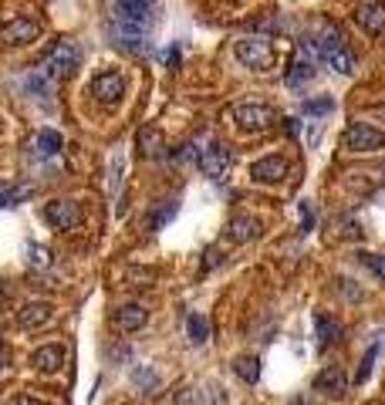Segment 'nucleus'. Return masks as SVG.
<instances>
[{
  "label": "nucleus",
  "instance_id": "obj_18",
  "mask_svg": "<svg viewBox=\"0 0 385 405\" xmlns=\"http://www.w3.org/2000/svg\"><path fill=\"white\" fill-rule=\"evenodd\" d=\"M314 331H318L321 345H334V341L341 338V325H338V321H332L328 314H314Z\"/></svg>",
  "mask_w": 385,
  "mask_h": 405
},
{
  "label": "nucleus",
  "instance_id": "obj_23",
  "mask_svg": "<svg viewBox=\"0 0 385 405\" xmlns=\"http://www.w3.org/2000/svg\"><path fill=\"white\" fill-rule=\"evenodd\" d=\"M375 354H379V348H368V352L361 354V365H359V375H355V381H368V375H372V368H375Z\"/></svg>",
  "mask_w": 385,
  "mask_h": 405
},
{
  "label": "nucleus",
  "instance_id": "obj_33",
  "mask_svg": "<svg viewBox=\"0 0 385 405\" xmlns=\"http://www.w3.org/2000/svg\"><path fill=\"white\" fill-rule=\"evenodd\" d=\"M0 126H3V119H0Z\"/></svg>",
  "mask_w": 385,
  "mask_h": 405
},
{
  "label": "nucleus",
  "instance_id": "obj_19",
  "mask_svg": "<svg viewBox=\"0 0 385 405\" xmlns=\"http://www.w3.org/2000/svg\"><path fill=\"white\" fill-rule=\"evenodd\" d=\"M24 85H27V92H31V95H51V92H54V78L48 75L44 68H37V71H31Z\"/></svg>",
  "mask_w": 385,
  "mask_h": 405
},
{
  "label": "nucleus",
  "instance_id": "obj_14",
  "mask_svg": "<svg viewBox=\"0 0 385 405\" xmlns=\"http://www.w3.org/2000/svg\"><path fill=\"white\" fill-rule=\"evenodd\" d=\"M31 361H34V368L37 372H58L61 365H65V348L61 345H41V348H34L31 354Z\"/></svg>",
  "mask_w": 385,
  "mask_h": 405
},
{
  "label": "nucleus",
  "instance_id": "obj_9",
  "mask_svg": "<svg viewBox=\"0 0 385 405\" xmlns=\"http://www.w3.org/2000/svg\"><path fill=\"white\" fill-rule=\"evenodd\" d=\"M233 122L240 128H250V132H254V128L271 126V122H274V112H271L267 105H250V101H247V105H237V108H233Z\"/></svg>",
  "mask_w": 385,
  "mask_h": 405
},
{
  "label": "nucleus",
  "instance_id": "obj_15",
  "mask_svg": "<svg viewBox=\"0 0 385 405\" xmlns=\"http://www.w3.org/2000/svg\"><path fill=\"white\" fill-rule=\"evenodd\" d=\"M146 321H149V311H146L142 304H122V307L115 311V325H119L122 331L146 328Z\"/></svg>",
  "mask_w": 385,
  "mask_h": 405
},
{
  "label": "nucleus",
  "instance_id": "obj_5",
  "mask_svg": "<svg viewBox=\"0 0 385 405\" xmlns=\"http://www.w3.org/2000/svg\"><path fill=\"white\" fill-rule=\"evenodd\" d=\"M88 92L102 101V105H112V101H119L126 95V78L119 75V71H102V75L92 78Z\"/></svg>",
  "mask_w": 385,
  "mask_h": 405
},
{
  "label": "nucleus",
  "instance_id": "obj_2",
  "mask_svg": "<svg viewBox=\"0 0 385 405\" xmlns=\"http://www.w3.org/2000/svg\"><path fill=\"white\" fill-rule=\"evenodd\" d=\"M78 61H81V54H78L75 41H58L48 51V58H44V71L51 78H61V75H68V71H75Z\"/></svg>",
  "mask_w": 385,
  "mask_h": 405
},
{
  "label": "nucleus",
  "instance_id": "obj_31",
  "mask_svg": "<svg viewBox=\"0 0 385 405\" xmlns=\"http://www.w3.org/2000/svg\"><path fill=\"white\" fill-rule=\"evenodd\" d=\"M3 361H7V358H3V341H0V372H3Z\"/></svg>",
  "mask_w": 385,
  "mask_h": 405
},
{
  "label": "nucleus",
  "instance_id": "obj_22",
  "mask_svg": "<svg viewBox=\"0 0 385 405\" xmlns=\"http://www.w3.org/2000/svg\"><path fill=\"white\" fill-rule=\"evenodd\" d=\"M34 149L41 152V155H54V152L61 149V135L54 128H41L37 139H34Z\"/></svg>",
  "mask_w": 385,
  "mask_h": 405
},
{
  "label": "nucleus",
  "instance_id": "obj_24",
  "mask_svg": "<svg viewBox=\"0 0 385 405\" xmlns=\"http://www.w3.org/2000/svg\"><path fill=\"white\" fill-rule=\"evenodd\" d=\"M305 112H308V115H332L334 101L332 98H311V101H305Z\"/></svg>",
  "mask_w": 385,
  "mask_h": 405
},
{
  "label": "nucleus",
  "instance_id": "obj_27",
  "mask_svg": "<svg viewBox=\"0 0 385 405\" xmlns=\"http://www.w3.org/2000/svg\"><path fill=\"white\" fill-rule=\"evenodd\" d=\"M365 264H368V267H372V270L385 280V253H382V257H368V253H365Z\"/></svg>",
  "mask_w": 385,
  "mask_h": 405
},
{
  "label": "nucleus",
  "instance_id": "obj_11",
  "mask_svg": "<svg viewBox=\"0 0 385 405\" xmlns=\"http://www.w3.org/2000/svg\"><path fill=\"white\" fill-rule=\"evenodd\" d=\"M314 388H318V392H325V395H345V388H348V375H345V368H338V365L321 368V372H318V379H314Z\"/></svg>",
  "mask_w": 385,
  "mask_h": 405
},
{
  "label": "nucleus",
  "instance_id": "obj_6",
  "mask_svg": "<svg viewBox=\"0 0 385 405\" xmlns=\"http://www.w3.org/2000/svg\"><path fill=\"white\" fill-rule=\"evenodd\" d=\"M41 37V24L34 17H14L10 24L0 27V41L3 44H31Z\"/></svg>",
  "mask_w": 385,
  "mask_h": 405
},
{
  "label": "nucleus",
  "instance_id": "obj_20",
  "mask_svg": "<svg viewBox=\"0 0 385 405\" xmlns=\"http://www.w3.org/2000/svg\"><path fill=\"white\" fill-rule=\"evenodd\" d=\"M186 328H189V341H193V345H206V341H209V321H206L203 314L193 311V314L186 318Z\"/></svg>",
  "mask_w": 385,
  "mask_h": 405
},
{
  "label": "nucleus",
  "instance_id": "obj_3",
  "mask_svg": "<svg viewBox=\"0 0 385 405\" xmlns=\"http://www.w3.org/2000/svg\"><path fill=\"white\" fill-rule=\"evenodd\" d=\"M345 146L352 152H379L385 146V139H382V132L372 128L368 122H352V126L345 128Z\"/></svg>",
  "mask_w": 385,
  "mask_h": 405
},
{
  "label": "nucleus",
  "instance_id": "obj_8",
  "mask_svg": "<svg viewBox=\"0 0 385 405\" xmlns=\"http://www.w3.org/2000/svg\"><path fill=\"white\" fill-rule=\"evenodd\" d=\"M44 216H48V223H51L54 230H75L78 223H81V209H78V203H71V200L48 203Z\"/></svg>",
  "mask_w": 385,
  "mask_h": 405
},
{
  "label": "nucleus",
  "instance_id": "obj_17",
  "mask_svg": "<svg viewBox=\"0 0 385 405\" xmlns=\"http://www.w3.org/2000/svg\"><path fill=\"white\" fill-rule=\"evenodd\" d=\"M233 372L247 381V385H257V381H260V358H257V354H240V358H233Z\"/></svg>",
  "mask_w": 385,
  "mask_h": 405
},
{
  "label": "nucleus",
  "instance_id": "obj_10",
  "mask_svg": "<svg viewBox=\"0 0 385 405\" xmlns=\"http://www.w3.org/2000/svg\"><path fill=\"white\" fill-rule=\"evenodd\" d=\"M51 314H54V307L48 301H31L17 311V325H21L24 331H37L51 321Z\"/></svg>",
  "mask_w": 385,
  "mask_h": 405
},
{
  "label": "nucleus",
  "instance_id": "obj_25",
  "mask_svg": "<svg viewBox=\"0 0 385 405\" xmlns=\"http://www.w3.org/2000/svg\"><path fill=\"white\" fill-rule=\"evenodd\" d=\"M139 142H142V146H149L146 152H159V142H162V139H159V132H153V128H142Z\"/></svg>",
  "mask_w": 385,
  "mask_h": 405
},
{
  "label": "nucleus",
  "instance_id": "obj_32",
  "mask_svg": "<svg viewBox=\"0 0 385 405\" xmlns=\"http://www.w3.org/2000/svg\"><path fill=\"white\" fill-rule=\"evenodd\" d=\"M0 206H3V196H0Z\"/></svg>",
  "mask_w": 385,
  "mask_h": 405
},
{
  "label": "nucleus",
  "instance_id": "obj_30",
  "mask_svg": "<svg viewBox=\"0 0 385 405\" xmlns=\"http://www.w3.org/2000/svg\"><path fill=\"white\" fill-rule=\"evenodd\" d=\"M284 128H287V132H291V135H298V119H284Z\"/></svg>",
  "mask_w": 385,
  "mask_h": 405
},
{
  "label": "nucleus",
  "instance_id": "obj_16",
  "mask_svg": "<svg viewBox=\"0 0 385 405\" xmlns=\"http://www.w3.org/2000/svg\"><path fill=\"white\" fill-rule=\"evenodd\" d=\"M257 233H260V223L254 216H233L230 227H227V236L233 243H247V240H254Z\"/></svg>",
  "mask_w": 385,
  "mask_h": 405
},
{
  "label": "nucleus",
  "instance_id": "obj_28",
  "mask_svg": "<svg viewBox=\"0 0 385 405\" xmlns=\"http://www.w3.org/2000/svg\"><path fill=\"white\" fill-rule=\"evenodd\" d=\"M176 405H200V399H196L193 388H182L180 395H176Z\"/></svg>",
  "mask_w": 385,
  "mask_h": 405
},
{
  "label": "nucleus",
  "instance_id": "obj_7",
  "mask_svg": "<svg viewBox=\"0 0 385 405\" xmlns=\"http://www.w3.org/2000/svg\"><path fill=\"white\" fill-rule=\"evenodd\" d=\"M200 169H203L209 179H223L227 169H230V149H223L220 142H209V146L200 152Z\"/></svg>",
  "mask_w": 385,
  "mask_h": 405
},
{
  "label": "nucleus",
  "instance_id": "obj_29",
  "mask_svg": "<svg viewBox=\"0 0 385 405\" xmlns=\"http://www.w3.org/2000/svg\"><path fill=\"white\" fill-rule=\"evenodd\" d=\"M10 405H41L34 395H27V392H17L14 399H10Z\"/></svg>",
  "mask_w": 385,
  "mask_h": 405
},
{
  "label": "nucleus",
  "instance_id": "obj_12",
  "mask_svg": "<svg viewBox=\"0 0 385 405\" xmlns=\"http://www.w3.org/2000/svg\"><path fill=\"white\" fill-rule=\"evenodd\" d=\"M355 21H359V27L368 31V34H382L385 31V7L379 0H368V3H361L359 10H355Z\"/></svg>",
  "mask_w": 385,
  "mask_h": 405
},
{
  "label": "nucleus",
  "instance_id": "obj_4",
  "mask_svg": "<svg viewBox=\"0 0 385 405\" xmlns=\"http://www.w3.org/2000/svg\"><path fill=\"white\" fill-rule=\"evenodd\" d=\"M155 0H112V21H128V24H146L153 21Z\"/></svg>",
  "mask_w": 385,
  "mask_h": 405
},
{
  "label": "nucleus",
  "instance_id": "obj_1",
  "mask_svg": "<svg viewBox=\"0 0 385 405\" xmlns=\"http://www.w3.org/2000/svg\"><path fill=\"white\" fill-rule=\"evenodd\" d=\"M233 54H237L240 64H247L254 71H267L274 64V48H271L267 37H243V41H237Z\"/></svg>",
  "mask_w": 385,
  "mask_h": 405
},
{
  "label": "nucleus",
  "instance_id": "obj_13",
  "mask_svg": "<svg viewBox=\"0 0 385 405\" xmlns=\"http://www.w3.org/2000/svg\"><path fill=\"white\" fill-rule=\"evenodd\" d=\"M250 176H254L257 182H277V179L287 176V159H284V155H267V159L254 162Z\"/></svg>",
  "mask_w": 385,
  "mask_h": 405
},
{
  "label": "nucleus",
  "instance_id": "obj_21",
  "mask_svg": "<svg viewBox=\"0 0 385 405\" xmlns=\"http://www.w3.org/2000/svg\"><path fill=\"white\" fill-rule=\"evenodd\" d=\"M311 75H314V68H311V64H308V61H305V58H298V61H294V64L287 68V75H284V81H287L291 88H301V85H305V81H308Z\"/></svg>",
  "mask_w": 385,
  "mask_h": 405
},
{
  "label": "nucleus",
  "instance_id": "obj_26",
  "mask_svg": "<svg viewBox=\"0 0 385 405\" xmlns=\"http://www.w3.org/2000/svg\"><path fill=\"white\" fill-rule=\"evenodd\" d=\"M27 253H31V264H37V267H48V250L44 247H27Z\"/></svg>",
  "mask_w": 385,
  "mask_h": 405
}]
</instances>
